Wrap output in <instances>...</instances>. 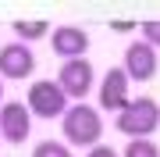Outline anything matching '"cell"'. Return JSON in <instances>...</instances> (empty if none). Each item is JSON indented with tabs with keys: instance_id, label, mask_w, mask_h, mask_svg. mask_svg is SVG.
<instances>
[{
	"instance_id": "9a60e30c",
	"label": "cell",
	"mask_w": 160,
	"mask_h": 157,
	"mask_svg": "<svg viewBox=\"0 0 160 157\" xmlns=\"http://www.w3.org/2000/svg\"><path fill=\"white\" fill-rule=\"evenodd\" d=\"M110 29H114V32H132V29H139V25H132V22H114Z\"/></svg>"
},
{
	"instance_id": "277c9868",
	"label": "cell",
	"mask_w": 160,
	"mask_h": 157,
	"mask_svg": "<svg viewBox=\"0 0 160 157\" xmlns=\"http://www.w3.org/2000/svg\"><path fill=\"white\" fill-rule=\"evenodd\" d=\"M53 82H57V86L64 89V97H71V100H82V97H89V89H92V64H89L86 57L64 61Z\"/></svg>"
},
{
	"instance_id": "5b68a950",
	"label": "cell",
	"mask_w": 160,
	"mask_h": 157,
	"mask_svg": "<svg viewBox=\"0 0 160 157\" xmlns=\"http://www.w3.org/2000/svg\"><path fill=\"white\" fill-rule=\"evenodd\" d=\"M32 132V114L25 104H18V100H7L4 107H0V139L7 143H25Z\"/></svg>"
},
{
	"instance_id": "e0dca14e",
	"label": "cell",
	"mask_w": 160,
	"mask_h": 157,
	"mask_svg": "<svg viewBox=\"0 0 160 157\" xmlns=\"http://www.w3.org/2000/svg\"><path fill=\"white\" fill-rule=\"evenodd\" d=\"M0 143H4V139H0Z\"/></svg>"
},
{
	"instance_id": "3957f363",
	"label": "cell",
	"mask_w": 160,
	"mask_h": 157,
	"mask_svg": "<svg viewBox=\"0 0 160 157\" xmlns=\"http://www.w3.org/2000/svg\"><path fill=\"white\" fill-rule=\"evenodd\" d=\"M25 107H29V114H36V118H64V111H68V97H64V89H61L53 79H39V82L29 86Z\"/></svg>"
},
{
	"instance_id": "7c38bea8",
	"label": "cell",
	"mask_w": 160,
	"mask_h": 157,
	"mask_svg": "<svg viewBox=\"0 0 160 157\" xmlns=\"http://www.w3.org/2000/svg\"><path fill=\"white\" fill-rule=\"evenodd\" d=\"M32 157H71V150L64 143H57V139H43V143H36Z\"/></svg>"
},
{
	"instance_id": "8992f818",
	"label": "cell",
	"mask_w": 160,
	"mask_h": 157,
	"mask_svg": "<svg viewBox=\"0 0 160 157\" xmlns=\"http://www.w3.org/2000/svg\"><path fill=\"white\" fill-rule=\"evenodd\" d=\"M36 71V54L32 47H25V43H7V47H0V79H29Z\"/></svg>"
},
{
	"instance_id": "30bf717a",
	"label": "cell",
	"mask_w": 160,
	"mask_h": 157,
	"mask_svg": "<svg viewBox=\"0 0 160 157\" xmlns=\"http://www.w3.org/2000/svg\"><path fill=\"white\" fill-rule=\"evenodd\" d=\"M50 32V25L46 22H14V36H18V43H25L29 47V39H39V36Z\"/></svg>"
},
{
	"instance_id": "7a4b0ae2",
	"label": "cell",
	"mask_w": 160,
	"mask_h": 157,
	"mask_svg": "<svg viewBox=\"0 0 160 157\" xmlns=\"http://www.w3.org/2000/svg\"><path fill=\"white\" fill-rule=\"evenodd\" d=\"M64 139L71 146H100V136H103V118L100 111H92L89 104H71L64 111Z\"/></svg>"
},
{
	"instance_id": "ba28073f",
	"label": "cell",
	"mask_w": 160,
	"mask_h": 157,
	"mask_svg": "<svg viewBox=\"0 0 160 157\" xmlns=\"http://www.w3.org/2000/svg\"><path fill=\"white\" fill-rule=\"evenodd\" d=\"M125 75L128 82L135 79V82H149L157 75V50L149 47V43H132V47L125 50Z\"/></svg>"
},
{
	"instance_id": "9c48e42d",
	"label": "cell",
	"mask_w": 160,
	"mask_h": 157,
	"mask_svg": "<svg viewBox=\"0 0 160 157\" xmlns=\"http://www.w3.org/2000/svg\"><path fill=\"white\" fill-rule=\"evenodd\" d=\"M125 104H128V75H125V68H110L100 82V107L121 111Z\"/></svg>"
},
{
	"instance_id": "52a82bcc",
	"label": "cell",
	"mask_w": 160,
	"mask_h": 157,
	"mask_svg": "<svg viewBox=\"0 0 160 157\" xmlns=\"http://www.w3.org/2000/svg\"><path fill=\"white\" fill-rule=\"evenodd\" d=\"M50 47L61 61H75L86 57L89 50V32L78 29V25H61V29H50Z\"/></svg>"
},
{
	"instance_id": "2e32d148",
	"label": "cell",
	"mask_w": 160,
	"mask_h": 157,
	"mask_svg": "<svg viewBox=\"0 0 160 157\" xmlns=\"http://www.w3.org/2000/svg\"><path fill=\"white\" fill-rule=\"evenodd\" d=\"M0 100H4V79H0Z\"/></svg>"
},
{
	"instance_id": "5bb4252c",
	"label": "cell",
	"mask_w": 160,
	"mask_h": 157,
	"mask_svg": "<svg viewBox=\"0 0 160 157\" xmlns=\"http://www.w3.org/2000/svg\"><path fill=\"white\" fill-rule=\"evenodd\" d=\"M86 157H118V150H114V146H103V143H100V146H92Z\"/></svg>"
},
{
	"instance_id": "8fae6325",
	"label": "cell",
	"mask_w": 160,
	"mask_h": 157,
	"mask_svg": "<svg viewBox=\"0 0 160 157\" xmlns=\"http://www.w3.org/2000/svg\"><path fill=\"white\" fill-rule=\"evenodd\" d=\"M121 157H160V146L153 139H128Z\"/></svg>"
},
{
	"instance_id": "6da1fadb",
	"label": "cell",
	"mask_w": 160,
	"mask_h": 157,
	"mask_svg": "<svg viewBox=\"0 0 160 157\" xmlns=\"http://www.w3.org/2000/svg\"><path fill=\"white\" fill-rule=\"evenodd\" d=\"M160 125V104L149 97H135L118 111V132H125L128 139H149Z\"/></svg>"
},
{
	"instance_id": "4fadbf2b",
	"label": "cell",
	"mask_w": 160,
	"mask_h": 157,
	"mask_svg": "<svg viewBox=\"0 0 160 157\" xmlns=\"http://www.w3.org/2000/svg\"><path fill=\"white\" fill-rule=\"evenodd\" d=\"M139 32H142V43H149L153 50H160V18L142 22V25H139Z\"/></svg>"
}]
</instances>
